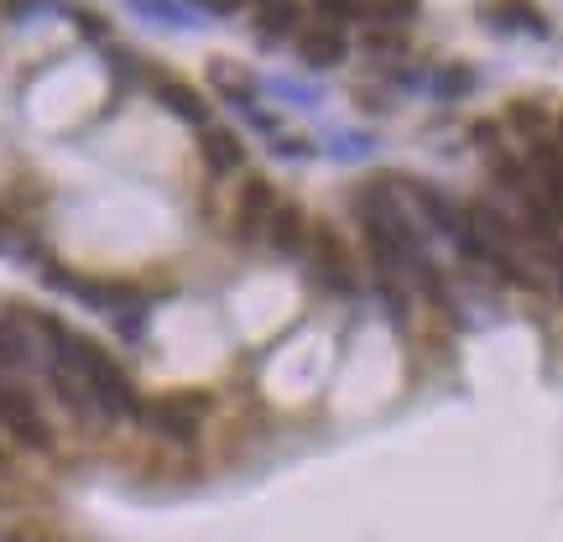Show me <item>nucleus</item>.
<instances>
[{"instance_id": "obj_16", "label": "nucleus", "mask_w": 563, "mask_h": 542, "mask_svg": "<svg viewBox=\"0 0 563 542\" xmlns=\"http://www.w3.org/2000/svg\"><path fill=\"white\" fill-rule=\"evenodd\" d=\"M261 5H272V0H261Z\"/></svg>"}, {"instance_id": "obj_3", "label": "nucleus", "mask_w": 563, "mask_h": 542, "mask_svg": "<svg viewBox=\"0 0 563 542\" xmlns=\"http://www.w3.org/2000/svg\"><path fill=\"white\" fill-rule=\"evenodd\" d=\"M272 209H277V193H272V183H266V178H251V183H245V193H240V214H235V230H240V240H256V230L272 219Z\"/></svg>"}, {"instance_id": "obj_2", "label": "nucleus", "mask_w": 563, "mask_h": 542, "mask_svg": "<svg viewBox=\"0 0 563 542\" xmlns=\"http://www.w3.org/2000/svg\"><path fill=\"white\" fill-rule=\"evenodd\" d=\"M199 412H204V397H163L152 407H141V418L167 433L172 444H193L199 438Z\"/></svg>"}, {"instance_id": "obj_8", "label": "nucleus", "mask_w": 563, "mask_h": 542, "mask_svg": "<svg viewBox=\"0 0 563 542\" xmlns=\"http://www.w3.org/2000/svg\"><path fill=\"white\" fill-rule=\"evenodd\" d=\"M37 360V345H32V334H26L22 318H0V365H32Z\"/></svg>"}, {"instance_id": "obj_4", "label": "nucleus", "mask_w": 563, "mask_h": 542, "mask_svg": "<svg viewBox=\"0 0 563 542\" xmlns=\"http://www.w3.org/2000/svg\"><path fill=\"white\" fill-rule=\"evenodd\" d=\"M313 251H319V277H324L334 292H350V256H345V245H339V236H334L328 225L313 230Z\"/></svg>"}, {"instance_id": "obj_15", "label": "nucleus", "mask_w": 563, "mask_h": 542, "mask_svg": "<svg viewBox=\"0 0 563 542\" xmlns=\"http://www.w3.org/2000/svg\"><path fill=\"white\" fill-rule=\"evenodd\" d=\"M559 142H563V120H559Z\"/></svg>"}, {"instance_id": "obj_5", "label": "nucleus", "mask_w": 563, "mask_h": 542, "mask_svg": "<svg viewBox=\"0 0 563 542\" xmlns=\"http://www.w3.org/2000/svg\"><path fill=\"white\" fill-rule=\"evenodd\" d=\"M266 236H272V245H277L282 256H298V251H303V236H308L303 209H298V204H277L272 219H266Z\"/></svg>"}, {"instance_id": "obj_7", "label": "nucleus", "mask_w": 563, "mask_h": 542, "mask_svg": "<svg viewBox=\"0 0 563 542\" xmlns=\"http://www.w3.org/2000/svg\"><path fill=\"white\" fill-rule=\"evenodd\" d=\"M298 52H303V63L308 69H334V63H345V37H339V32H308L303 43H298Z\"/></svg>"}, {"instance_id": "obj_6", "label": "nucleus", "mask_w": 563, "mask_h": 542, "mask_svg": "<svg viewBox=\"0 0 563 542\" xmlns=\"http://www.w3.org/2000/svg\"><path fill=\"white\" fill-rule=\"evenodd\" d=\"M486 16L501 26H516V32H532V37H548V16H542L532 0H495Z\"/></svg>"}, {"instance_id": "obj_11", "label": "nucleus", "mask_w": 563, "mask_h": 542, "mask_svg": "<svg viewBox=\"0 0 563 542\" xmlns=\"http://www.w3.org/2000/svg\"><path fill=\"white\" fill-rule=\"evenodd\" d=\"M292 22H298L292 0H272V5H261V37H266V43L287 37V32H292Z\"/></svg>"}, {"instance_id": "obj_1", "label": "nucleus", "mask_w": 563, "mask_h": 542, "mask_svg": "<svg viewBox=\"0 0 563 542\" xmlns=\"http://www.w3.org/2000/svg\"><path fill=\"white\" fill-rule=\"evenodd\" d=\"M0 423L11 427V438H22L26 448H52V427H47L43 407L26 397L22 386H0Z\"/></svg>"}, {"instance_id": "obj_12", "label": "nucleus", "mask_w": 563, "mask_h": 542, "mask_svg": "<svg viewBox=\"0 0 563 542\" xmlns=\"http://www.w3.org/2000/svg\"><path fill=\"white\" fill-rule=\"evenodd\" d=\"M516 125V131H542L548 125V116H542L538 105H512V116H506Z\"/></svg>"}, {"instance_id": "obj_17", "label": "nucleus", "mask_w": 563, "mask_h": 542, "mask_svg": "<svg viewBox=\"0 0 563 542\" xmlns=\"http://www.w3.org/2000/svg\"><path fill=\"white\" fill-rule=\"evenodd\" d=\"M0 230H5V225H0Z\"/></svg>"}, {"instance_id": "obj_10", "label": "nucleus", "mask_w": 563, "mask_h": 542, "mask_svg": "<svg viewBox=\"0 0 563 542\" xmlns=\"http://www.w3.org/2000/svg\"><path fill=\"white\" fill-rule=\"evenodd\" d=\"M157 99H163V105H167V110H172L178 120H193V125L204 120V99L193 95L188 84H178V79H157Z\"/></svg>"}, {"instance_id": "obj_13", "label": "nucleus", "mask_w": 563, "mask_h": 542, "mask_svg": "<svg viewBox=\"0 0 563 542\" xmlns=\"http://www.w3.org/2000/svg\"><path fill=\"white\" fill-rule=\"evenodd\" d=\"M439 89H444V95H465V89H469V73L465 69L444 73V79H439Z\"/></svg>"}, {"instance_id": "obj_9", "label": "nucleus", "mask_w": 563, "mask_h": 542, "mask_svg": "<svg viewBox=\"0 0 563 542\" xmlns=\"http://www.w3.org/2000/svg\"><path fill=\"white\" fill-rule=\"evenodd\" d=\"M240 157H245V146H240L235 131H204V162H209V172H235Z\"/></svg>"}, {"instance_id": "obj_14", "label": "nucleus", "mask_w": 563, "mask_h": 542, "mask_svg": "<svg viewBox=\"0 0 563 542\" xmlns=\"http://www.w3.org/2000/svg\"><path fill=\"white\" fill-rule=\"evenodd\" d=\"M209 5H219V11H225V5H235V0H209Z\"/></svg>"}]
</instances>
